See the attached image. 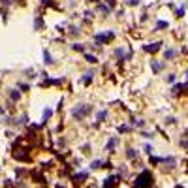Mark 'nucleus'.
<instances>
[{
	"label": "nucleus",
	"mask_w": 188,
	"mask_h": 188,
	"mask_svg": "<svg viewBox=\"0 0 188 188\" xmlns=\"http://www.w3.org/2000/svg\"><path fill=\"white\" fill-rule=\"evenodd\" d=\"M152 182H154V177H152L151 171H141V173L135 177V181H134V188H151L152 186Z\"/></svg>",
	"instance_id": "1"
},
{
	"label": "nucleus",
	"mask_w": 188,
	"mask_h": 188,
	"mask_svg": "<svg viewBox=\"0 0 188 188\" xmlns=\"http://www.w3.org/2000/svg\"><path fill=\"white\" fill-rule=\"evenodd\" d=\"M89 113H92V105H89V104H77L72 109V117L77 120H83Z\"/></svg>",
	"instance_id": "2"
},
{
	"label": "nucleus",
	"mask_w": 188,
	"mask_h": 188,
	"mask_svg": "<svg viewBox=\"0 0 188 188\" xmlns=\"http://www.w3.org/2000/svg\"><path fill=\"white\" fill-rule=\"evenodd\" d=\"M115 38V34L113 32H102V34H98V36L94 38V42H96V45H104V43H107V42H111V40Z\"/></svg>",
	"instance_id": "3"
},
{
	"label": "nucleus",
	"mask_w": 188,
	"mask_h": 188,
	"mask_svg": "<svg viewBox=\"0 0 188 188\" xmlns=\"http://www.w3.org/2000/svg\"><path fill=\"white\" fill-rule=\"evenodd\" d=\"M119 181H120V177H119V175H109L107 179L104 181V188H111V186L119 184Z\"/></svg>",
	"instance_id": "4"
},
{
	"label": "nucleus",
	"mask_w": 188,
	"mask_h": 188,
	"mask_svg": "<svg viewBox=\"0 0 188 188\" xmlns=\"http://www.w3.org/2000/svg\"><path fill=\"white\" fill-rule=\"evenodd\" d=\"M87 179H89V171H81V173H77V175L72 177V181L75 182V184H81V182H85Z\"/></svg>",
	"instance_id": "5"
},
{
	"label": "nucleus",
	"mask_w": 188,
	"mask_h": 188,
	"mask_svg": "<svg viewBox=\"0 0 188 188\" xmlns=\"http://www.w3.org/2000/svg\"><path fill=\"white\" fill-rule=\"evenodd\" d=\"M119 145V138H111L107 141V145H105V151H109V152H113L115 151V147Z\"/></svg>",
	"instance_id": "6"
},
{
	"label": "nucleus",
	"mask_w": 188,
	"mask_h": 188,
	"mask_svg": "<svg viewBox=\"0 0 188 188\" xmlns=\"http://www.w3.org/2000/svg\"><path fill=\"white\" fill-rule=\"evenodd\" d=\"M160 45H162L160 42H156V43H151V45H145V47H143V49L147 51V53H156V51H158V49H160Z\"/></svg>",
	"instance_id": "7"
},
{
	"label": "nucleus",
	"mask_w": 188,
	"mask_h": 188,
	"mask_svg": "<svg viewBox=\"0 0 188 188\" xmlns=\"http://www.w3.org/2000/svg\"><path fill=\"white\" fill-rule=\"evenodd\" d=\"M151 66H152V72H154V73H158V72H162V68H164V62L152 60V62H151Z\"/></svg>",
	"instance_id": "8"
},
{
	"label": "nucleus",
	"mask_w": 188,
	"mask_h": 188,
	"mask_svg": "<svg viewBox=\"0 0 188 188\" xmlns=\"http://www.w3.org/2000/svg\"><path fill=\"white\" fill-rule=\"evenodd\" d=\"M177 57V49H167L166 53H164V58L166 60H173Z\"/></svg>",
	"instance_id": "9"
},
{
	"label": "nucleus",
	"mask_w": 188,
	"mask_h": 188,
	"mask_svg": "<svg viewBox=\"0 0 188 188\" xmlns=\"http://www.w3.org/2000/svg\"><path fill=\"white\" fill-rule=\"evenodd\" d=\"M186 89H188V83H186V85H175L171 90H173V94H179V92H184Z\"/></svg>",
	"instance_id": "10"
},
{
	"label": "nucleus",
	"mask_w": 188,
	"mask_h": 188,
	"mask_svg": "<svg viewBox=\"0 0 188 188\" xmlns=\"http://www.w3.org/2000/svg\"><path fill=\"white\" fill-rule=\"evenodd\" d=\"M126 156H128L130 160H135V158H138V151H135V149H128V151H126Z\"/></svg>",
	"instance_id": "11"
},
{
	"label": "nucleus",
	"mask_w": 188,
	"mask_h": 188,
	"mask_svg": "<svg viewBox=\"0 0 188 188\" xmlns=\"http://www.w3.org/2000/svg\"><path fill=\"white\" fill-rule=\"evenodd\" d=\"M96 9H98L100 13H104V15H107V13L111 12V9H109L107 6H105V4H98V8H96Z\"/></svg>",
	"instance_id": "12"
},
{
	"label": "nucleus",
	"mask_w": 188,
	"mask_h": 188,
	"mask_svg": "<svg viewBox=\"0 0 188 188\" xmlns=\"http://www.w3.org/2000/svg\"><path fill=\"white\" fill-rule=\"evenodd\" d=\"M43 62L45 64H53V57H51V53H49V51H43Z\"/></svg>",
	"instance_id": "13"
},
{
	"label": "nucleus",
	"mask_w": 188,
	"mask_h": 188,
	"mask_svg": "<svg viewBox=\"0 0 188 188\" xmlns=\"http://www.w3.org/2000/svg\"><path fill=\"white\" fill-rule=\"evenodd\" d=\"M85 60L90 62V64H96V62H98V58H96L94 55H87V53H85Z\"/></svg>",
	"instance_id": "14"
},
{
	"label": "nucleus",
	"mask_w": 188,
	"mask_h": 188,
	"mask_svg": "<svg viewBox=\"0 0 188 188\" xmlns=\"http://www.w3.org/2000/svg\"><path fill=\"white\" fill-rule=\"evenodd\" d=\"M115 57H117V58H122V60H126V55H124V51L120 49V47H119V49H115Z\"/></svg>",
	"instance_id": "15"
},
{
	"label": "nucleus",
	"mask_w": 188,
	"mask_h": 188,
	"mask_svg": "<svg viewBox=\"0 0 188 188\" xmlns=\"http://www.w3.org/2000/svg\"><path fill=\"white\" fill-rule=\"evenodd\" d=\"M81 81H83V83H85V85H89V83H90V81H92V72H89V73H85V75H83V79H81Z\"/></svg>",
	"instance_id": "16"
},
{
	"label": "nucleus",
	"mask_w": 188,
	"mask_h": 188,
	"mask_svg": "<svg viewBox=\"0 0 188 188\" xmlns=\"http://www.w3.org/2000/svg\"><path fill=\"white\" fill-rule=\"evenodd\" d=\"M51 115H53V111H51L49 107H45V111H43V119H42V122H45V120H47V119H49Z\"/></svg>",
	"instance_id": "17"
},
{
	"label": "nucleus",
	"mask_w": 188,
	"mask_h": 188,
	"mask_svg": "<svg viewBox=\"0 0 188 188\" xmlns=\"http://www.w3.org/2000/svg\"><path fill=\"white\" fill-rule=\"evenodd\" d=\"M19 96H21V94H19L17 90H9V98H12V100L17 102V100H19Z\"/></svg>",
	"instance_id": "18"
},
{
	"label": "nucleus",
	"mask_w": 188,
	"mask_h": 188,
	"mask_svg": "<svg viewBox=\"0 0 188 188\" xmlns=\"http://www.w3.org/2000/svg\"><path fill=\"white\" fill-rule=\"evenodd\" d=\"M105 117H107V113H105V111H98V113H96V119H98L100 122H102V120L105 119Z\"/></svg>",
	"instance_id": "19"
},
{
	"label": "nucleus",
	"mask_w": 188,
	"mask_h": 188,
	"mask_svg": "<svg viewBox=\"0 0 188 188\" xmlns=\"http://www.w3.org/2000/svg\"><path fill=\"white\" fill-rule=\"evenodd\" d=\"M40 27H43V21H42V19H36V21H34V28H36V30H40Z\"/></svg>",
	"instance_id": "20"
},
{
	"label": "nucleus",
	"mask_w": 188,
	"mask_h": 188,
	"mask_svg": "<svg viewBox=\"0 0 188 188\" xmlns=\"http://www.w3.org/2000/svg\"><path fill=\"white\" fill-rule=\"evenodd\" d=\"M160 28H167V23L166 21H158L156 23V30H160Z\"/></svg>",
	"instance_id": "21"
},
{
	"label": "nucleus",
	"mask_w": 188,
	"mask_h": 188,
	"mask_svg": "<svg viewBox=\"0 0 188 188\" xmlns=\"http://www.w3.org/2000/svg\"><path fill=\"white\" fill-rule=\"evenodd\" d=\"M72 47H73L75 51H85V45H81V43H73Z\"/></svg>",
	"instance_id": "22"
},
{
	"label": "nucleus",
	"mask_w": 188,
	"mask_h": 188,
	"mask_svg": "<svg viewBox=\"0 0 188 188\" xmlns=\"http://www.w3.org/2000/svg\"><path fill=\"white\" fill-rule=\"evenodd\" d=\"M119 132L120 134H126V132H130V126H119Z\"/></svg>",
	"instance_id": "23"
},
{
	"label": "nucleus",
	"mask_w": 188,
	"mask_h": 188,
	"mask_svg": "<svg viewBox=\"0 0 188 188\" xmlns=\"http://www.w3.org/2000/svg\"><path fill=\"white\" fill-rule=\"evenodd\" d=\"M126 4H128V6H138L139 0H126Z\"/></svg>",
	"instance_id": "24"
},
{
	"label": "nucleus",
	"mask_w": 188,
	"mask_h": 188,
	"mask_svg": "<svg viewBox=\"0 0 188 188\" xmlns=\"http://www.w3.org/2000/svg\"><path fill=\"white\" fill-rule=\"evenodd\" d=\"M141 135H143L145 139H151V138H152V134H151V132H143V134H141Z\"/></svg>",
	"instance_id": "25"
},
{
	"label": "nucleus",
	"mask_w": 188,
	"mask_h": 188,
	"mask_svg": "<svg viewBox=\"0 0 188 188\" xmlns=\"http://www.w3.org/2000/svg\"><path fill=\"white\" fill-rule=\"evenodd\" d=\"M182 13H184V8H179V9H177V17H182Z\"/></svg>",
	"instance_id": "26"
},
{
	"label": "nucleus",
	"mask_w": 188,
	"mask_h": 188,
	"mask_svg": "<svg viewBox=\"0 0 188 188\" xmlns=\"http://www.w3.org/2000/svg\"><path fill=\"white\" fill-rule=\"evenodd\" d=\"M145 152H147V154H151V152H152V147H151V145H145Z\"/></svg>",
	"instance_id": "27"
},
{
	"label": "nucleus",
	"mask_w": 188,
	"mask_h": 188,
	"mask_svg": "<svg viewBox=\"0 0 188 188\" xmlns=\"http://www.w3.org/2000/svg\"><path fill=\"white\" fill-rule=\"evenodd\" d=\"M19 87H21V90H23V92H27V90L30 89V87H28V85H19Z\"/></svg>",
	"instance_id": "28"
},
{
	"label": "nucleus",
	"mask_w": 188,
	"mask_h": 188,
	"mask_svg": "<svg viewBox=\"0 0 188 188\" xmlns=\"http://www.w3.org/2000/svg\"><path fill=\"white\" fill-rule=\"evenodd\" d=\"M167 81H169V83H173V81H175V75H173V73L167 75Z\"/></svg>",
	"instance_id": "29"
},
{
	"label": "nucleus",
	"mask_w": 188,
	"mask_h": 188,
	"mask_svg": "<svg viewBox=\"0 0 188 188\" xmlns=\"http://www.w3.org/2000/svg\"><path fill=\"white\" fill-rule=\"evenodd\" d=\"M105 2H107V4H109V6H111V8H113V6H115V0H105Z\"/></svg>",
	"instance_id": "30"
},
{
	"label": "nucleus",
	"mask_w": 188,
	"mask_h": 188,
	"mask_svg": "<svg viewBox=\"0 0 188 188\" xmlns=\"http://www.w3.org/2000/svg\"><path fill=\"white\" fill-rule=\"evenodd\" d=\"M186 77H188V72H186Z\"/></svg>",
	"instance_id": "31"
}]
</instances>
